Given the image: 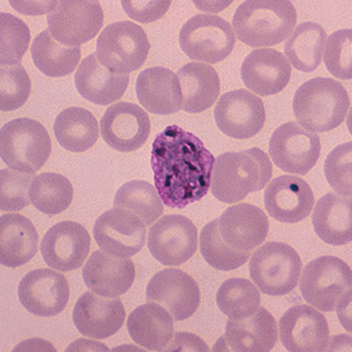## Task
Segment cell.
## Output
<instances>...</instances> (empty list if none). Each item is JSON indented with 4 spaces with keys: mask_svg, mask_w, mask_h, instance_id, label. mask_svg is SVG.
Instances as JSON below:
<instances>
[{
    "mask_svg": "<svg viewBox=\"0 0 352 352\" xmlns=\"http://www.w3.org/2000/svg\"><path fill=\"white\" fill-rule=\"evenodd\" d=\"M302 261L289 244L269 242L261 245L249 261L252 282L269 296H283L298 285Z\"/></svg>",
    "mask_w": 352,
    "mask_h": 352,
    "instance_id": "obj_6",
    "label": "cell"
},
{
    "mask_svg": "<svg viewBox=\"0 0 352 352\" xmlns=\"http://www.w3.org/2000/svg\"><path fill=\"white\" fill-rule=\"evenodd\" d=\"M217 302L221 311L230 320H242L260 308V290L249 280L230 278L217 290Z\"/></svg>",
    "mask_w": 352,
    "mask_h": 352,
    "instance_id": "obj_37",
    "label": "cell"
},
{
    "mask_svg": "<svg viewBox=\"0 0 352 352\" xmlns=\"http://www.w3.org/2000/svg\"><path fill=\"white\" fill-rule=\"evenodd\" d=\"M82 278L96 295L116 298L132 288L135 265L129 257L113 256L104 250H96L85 264Z\"/></svg>",
    "mask_w": 352,
    "mask_h": 352,
    "instance_id": "obj_25",
    "label": "cell"
},
{
    "mask_svg": "<svg viewBox=\"0 0 352 352\" xmlns=\"http://www.w3.org/2000/svg\"><path fill=\"white\" fill-rule=\"evenodd\" d=\"M126 310L120 300L87 292L73 309V322L82 336L104 340L116 335L124 325Z\"/></svg>",
    "mask_w": 352,
    "mask_h": 352,
    "instance_id": "obj_22",
    "label": "cell"
},
{
    "mask_svg": "<svg viewBox=\"0 0 352 352\" xmlns=\"http://www.w3.org/2000/svg\"><path fill=\"white\" fill-rule=\"evenodd\" d=\"M104 142L119 152H134L148 140L151 120L146 111L131 102H118L104 112L100 122Z\"/></svg>",
    "mask_w": 352,
    "mask_h": 352,
    "instance_id": "obj_17",
    "label": "cell"
},
{
    "mask_svg": "<svg viewBox=\"0 0 352 352\" xmlns=\"http://www.w3.org/2000/svg\"><path fill=\"white\" fill-rule=\"evenodd\" d=\"M164 201L155 187L146 181H129L116 192L114 207L135 214L146 226H151L164 214Z\"/></svg>",
    "mask_w": 352,
    "mask_h": 352,
    "instance_id": "obj_35",
    "label": "cell"
},
{
    "mask_svg": "<svg viewBox=\"0 0 352 352\" xmlns=\"http://www.w3.org/2000/svg\"><path fill=\"white\" fill-rule=\"evenodd\" d=\"M31 54L36 67L45 76L59 78L73 73L81 58L80 46L69 47L56 41L50 30L39 33L33 41Z\"/></svg>",
    "mask_w": 352,
    "mask_h": 352,
    "instance_id": "obj_34",
    "label": "cell"
},
{
    "mask_svg": "<svg viewBox=\"0 0 352 352\" xmlns=\"http://www.w3.org/2000/svg\"><path fill=\"white\" fill-rule=\"evenodd\" d=\"M314 229L320 240L331 245H345L352 240L351 197L329 192L312 212Z\"/></svg>",
    "mask_w": 352,
    "mask_h": 352,
    "instance_id": "obj_30",
    "label": "cell"
},
{
    "mask_svg": "<svg viewBox=\"0 0 352 352\" xmlns=\"http://www.w3.org/2000/svg\"><path fill=\"white\" fill-rule=\"evenodd\" d=\"M219 232L230 248L250 252L268 236V217L252 204H234L219 217Z\"/></svg>",
    "mask_w": 352,
    "mask_h": 352,
    "instance_id": "obj_24",
    "label": "cell"
},
{
    "mask_svg": "<svg viewBox=\"0 0 352 352\" xmlns=\"http://www.w3.org/2000/svg\"><path fill=\"white\" fill-rule=\"evenodd\" d=\"M54 134L61 147L69 152L82 153L96 144L100 129L96 116L89 111L69 107L56 116Z\"/></svg>",
    "mask_w": 352,
    "mask_h": 352,
    "instance_id": "obj_32",
    "label": "cell"
},
{
    "mask_svg": "<svg viewBox=\"0 0 352 352\" xmlns=\"http://www.w3.org/2000/svg\"><path fill=\"white\" fill-rule=\"evenodd\" d=\"M352 144H340L329 154L325 160L324 172L329 184L340 195L351 197Z\"/></svg>",
    "mask_w": 352,
    "mask_h": 352,
    "instance_id": "obj_43",
    "label": "cell"
},
{
    "mask_svg": "<svg viewBox=\"0 0 352 352\" xmlns=\"http://www.w3.org/2000/svg\"><path fill=\"white\" fill-rule=\"evenodd\" d=\"M269 152L274 164L283 172L305 175L320 159V138L296 122H288L272 133Z\"/></svg>",
    "mask_w": 352,
    "mask_h": 352,
    "instance_id": "obj_11",
    "label": "cell"
},
{
    "mask_svg": "<svg viewBox=\"0 0 352 352\" xmlns=\"http://www.w3.org/2000/svg\"><path fill=\"white\" fill-rule=\"evenodd\" d=\"M197 229L182 215H164L148 232L153 257L167 267H179L190 260L197 249Z\"/></svg>",
    "mask_w": 352,
    "mask_h": 352,
    "instance_id": "obj_12",
    "label": "cell"
},
{
    "mask_svg": "<svg viewBox=\"0 0 352 352\" xmlns=\"http://www.w3.org/2000/svg\"><path fill=\"white\" fill-rule=\"evenodd\" d=\"M39 236L32 222L19 214H4L0 219V262L18 268L36 256Z\"/></svg>",
    "mask_w": 352,
    "mask_h": 352,
    "instance_id": "obj_28",
    "label": "cell"
},
{
    "mask_svg": "<svg viewBox=\"0 0 352 352\" xmlns=\"http://www.w3.org/2000/svg\"><path fill=\"white\" fill-rule=\"evenodd\" d=\"M242 81L257 96H274L283 91L292 78V65L285 54L274 48H258L244 59Z\"/></svg>",
    "mask_w": 352,
    "mask_h": 352,
    "instance_id": "obj_23",
    "label": "cell"
},
{
    "mask_svg": "<svg viewBox=\"0 0 352 352\" xmlns=\"http://www.w3.org/2000/svg\"><path fill=\"white\" fill-rule=\"evenodd\" d=\"M215 121L221 132L232 139H249L263 129L265 109L261 98L247 89L226 93L217 101Z\"/></svg>",
    "mask_w": 352,
    "mask_h": 352,
    "instance_id": "obj_14",
    "label": "cell"
},
{
    "mask_svg": "<svg viewBox=\"0 0 352 352\" xmlns=\"http://www.w3.org/2000/svg\"><path fill=\"white\" fill-rule=\"evenodd\" d=\"M292 109L298 124L309 132H329L345 120L350 98L340 82L320 76L297 89Z\"/></svg>",
    "mask_w": 352,
    "mask_h": 352,
    "instance_id": "obj_4",
    "label": "cell"
},
{
    "mask_svg": "<svg viewBox=\"0 0 352 352\" xmlns=\"http://www.w3.org/2000/svg\"><path fill=\"white\" fill-rule=\"evenodd\" d=\"M327 43V32L317 23L300 24L285 45V58L300 72H312L320 66Z\"/></svg>",
    "mask_w": 352,
    "mask_h": 352,
    "instance_id": "obj_33",
    "label": "cell"
},
{
    "mask_svg": "<svg viewBox=\"0 0 352 352\" xmlns=\"http://www.w3.org/2000/svg\"><path fill=\"white\" fill-rule=\"evenodd\" d=\"M31 94V80L21 65L1 67L0 71V109L11 112L21 107Z\"/></svg>",
    "mask_w": 352,
    "mask_h": 352,
    "instance_id": "obj_41",
    "label": "cell"
},
{
    "mask_svg": "<svg viewBox=\"0 0 352 352\" xmlns=\"http://www.w3.org/2000/svg\"><path fill=\"white\" fill-rule=\"evenodd\" d=\"M280 340L288 351H325L330 342L328 320L310 305H294L280 320Z\"/></svg>",
    "mask_w": 352,
    "mask_h": 352,
    "instance_id": "obj_16",
    "label": "cell"
},
{
    "mask_svg": "<svg viewBox=\"0 0 352 352\" xmlns=\"http://www.w3.org/2000/svg\"><path fill=\"white\" fill-rule=\"evenodd\" d=\"M351 268L335 256H320L305 267L300 282V292L308 305L331 312L351 294Z\"/></svg>",
    "mask_w": 352,
    "mask_h": 352,
    "instance_id": "obj_7",
    "label": "cell"
},
{
    "mask_svg": "<svg viewBox=\"0 0 352 352\" xmlns=\"http://www.w3.org/2000/svg\"><path fill=\"white\" fill-rule=\"evenodd\" d=\"M18 296L24 308L33 315L53 317L67 307L69 287L60 272L36 269L21 280Z\"/></svg>",
    "mask_w": 352,
    "mask_h": 352,
    "instance_id": "obj_19",
    "label": "cell"
},
{
    "mask_svg": "<svg viewBox=\"0 0 352 352\" xmlns=\"http://www.w3.org/2000/svg\"><path fill=\"white\" fill-rule=\"evenodd\" d=\"M215 157L204 142L176 124L153 142L151 164L154 184L169 208L184 209L202 200L210 188Z\"/></svg>",
    "mask_w": 352,
    "mask_h": 352,
    "instance_id": "obj_1",
    "label": "cell"
},
{
    "mask_svg": "<svg viewBox=\"0 0 352 352\" xmlns=\"http://www.w3.org/2000/svg\"><path fill=\"white\" fill-rule=\"evenodd\" d=\"M278 340V327L272 314L264 308L242 320L229 318L224 336L215 351L268 352Z\"/></svg>",
    "mask_w": 352,
    "mask_h": 352,
    "instance_id": "obj_20",
    "label": "cell"
},
{
    "mask_svg": "<svg viewBox=\"0 0 352 352\" xmlns=\"http://www.w3.org/2000/svg\"><path fill=\"white\" fill-rule=\"evenodd\" d=\"M122 6L126 13L139 23H152L159 21L168 11L170 1H142V0H124Z\"/></svg>",
    "mask_w": 352,
    "mask_h": 352,
    "instance_id": "obj_44",
    "label": "cell"
},
{
    "mask_svg": "<svg viewBox=\"0 0 352 352\" xmlns=\"http://www.w3.org/2000/svg\"><path fill=\"white\" fill-rule=\"evenodd\" d=\"M236 36L221 16L197 14L181 28L180 46L189 59L217 64L232 52Z\"/></svg>",
    "mask_w": 352,
    "mask_h": 352,
    "instance_id": "obj_9",
    "label": "cell"
},
{
    "mask_svg": "<svg viewBox=\"0 0 352 352\" xmlns=\"http://www.w3.org/2000/svg\"><path fill=\"white\" fill-rule=\"evenodd\" d=\"M272 164L260 148L221 154L214 164L210 180L212 195L223 204H237L250 192L270 182Z\"/></svg>",
    "mask_w": 352,
    "mask_h": 352,
    "instance_id": "obj_2",
    "label": "cell"
},
{
    "mask_svg": "<svg viewBox=\"0 0 352 352\" xmlns=\"http://www.w3.org/2000/svg\"><path fill=\"white\" fill-rule=\"evenodd\" d=\"M147 300L164 307L175 320H188L200 305L199 285L187 272L179 269H164L149 280Z\"/></svg>",
    "mask_w": 352,
    "mask_h": 352,
    "instance_id": "obj_15",
    "label": "cell"
},
{
    "mask_svg": "<svg viewBox=\"0 0 352 352\" xmlns=\"http://www.w3.org/2000/svg\"><path fill=\"white\" fill-rule=\"evenodd\" d=\"M0 38L1 67L21 64L25 53L28 52L31 39V33L28 25L10 13H1Z\"/></svg>",
    "mask_w": 352,
    "mask_h": 352,
    "instance_id": "obj_39",
    "label": "cell"
},
{
    "mask_svg": "<svg viewBox=\"0 0 352 352\" xmlns=\"http://www.w3.org/2000/svg\"><path fill=\"white\" fill-rule=\"evenodd\" d=\"M151 44L144 28L132 21L104 28L96 41V58L104 67L119 74L136 71L147 60Z\"/></svg>",
    "mask_w": 352,
    "mask_h": 352,
    "instance_id": "obj_8",
    "label": "cell"
},
{
    "mask_svg": "<svg viewBox=\"0 0 352 352\" xmlns=\"http://www.w3.org/2000/svg\"><path fill=\"white\" fill-rule=\"evenodd\" d=\"M73 186L67 177L56 173L36 176L30 189L33 206L50 217L65 212L73 201Z\"/></svg>",
    "mask_w": 352,
    "mask_h": 352,
    "instance_id": "obj_36",
    "label": "cell"
},
{
    "mask_svg": "<svg viewBox=\"0 0 352 352\" xmlns=\"http://www.w3.org/2000/svg\"><path fill=\"white\" fill-rule=\"evenodd\" d=\"M199 242L204 261L217 270L232 272L240 268L252 255L248 252H237L224 242L219 232V219L204 226Z\"/></svg>",
    "mask_w": 352,
    "mask_h": 352,
    "instance_id": "obj_38",
    "label": "cell"
},
{
    "mask_svg": "<svg viewBox=\"0 0 352 352\" xmlns=\"http://www.w3.org/2000/svg\"><path fill=\"white\" fill-rule=\"evenodd\" d=\"M32 173H21L12 168L0 173V207L3 212H19L31 202L30 189L34 180Z\"/></svg>",
    "mask_w": 352,
    "mask_h": 352,
    "instance_id": "obj_40",
    "label": "cell"
},
{
    "mask_svg": "<svg viewBox=\"0 0 352 352\" xmlns=\"http://www.w3.org/2000/svg\"><path fill=\"white\" fill-rule=\"evenodd\" d=\"M91 249V236L80 223L64 221L48 229L41 252L48 267L60 272L80 268Z\"/></svg>",
    "mask_w": 352,
    "mask_h": 352,
    "instance_id": "obj_18",
    "label": "cell"
},
{
    "mask_svg": "<svg viewBox=\"0 0 352 352\" xmlns=\"http://www.w3.org/2000/svg\"><path fill=\"white\" fill-rule=\"evenodd\" d=\"M129 84V74L109 71L101 64L96 54L86 56L76 69V89L93 104L107 106L120 100Z\"/></svg>",
    "mask_w": 352,
    "mask_h": 352,
    "instance_id": "obj_27",
    "label": "cell"
},
{
    "mask_svg": "<svg viewBox=\"0 0 352 352\" xmlns=\"http://www.w3.org/2000/svg\"><path fill=\"white\" fill-rule=\"evenodd\" d=\"M127 329L136 344L149 351H164L174 337V318L164 307L149 302L129 315Z\"/></svg>",
    "mask_w": 352,
    "mask_h": 352,
    "instance_id": "obj_29",
    "label": "cell"
},
{
    "mask_svg": "<svg viewBox=\"0 0 352 352\" xmlns=\"http://www.w3.org/2000/svg\"><path fill=\"white\" fill-rule=\"evenodd\" d=\"M48 30L60 44L78 47L92 41L104 24L99 1H59L47 16Z\"/></svg>",
    "mask_w": 352,
    "mask_h": 352,
    "instance_id": "obj_10",
    "label": "cell"
},
{
    "mask_svg": "<svg viewBox=\"0 0 352 352\" xmlns=\"http://www.w3.org/2000/svg\"><path fill=\"white\" fill-rule=\"evenodd\" d=\"M51 152V138L41 122L21 118L1 127L0 155L10 168L34 174L43 168Z\"/></svg>",
    "mask_w": 352,
    "mask_h": 352,
    "instance_id": "obj_5",
    "label": "cell"
},
{
    "mask_svg": "<svg viewBox=\"0 0 352 352\" xmlns=\"http://www.w3.org/2000/svg\"><path fill=\"white\" fill-rule=\"evenodd\" d=\"M204 340L188 332H177L164 351H208Z\"/></svg>",
    "mask_w": 352,
    "mask_h": 352,
    "instance_id": "obj_45",
    "label": "cell"
},
{
    "mask_svg": "<svg viewBox=\"0 0 352 352\" xmlns=\"http://www.w3.org/2000/svg\"><path fill=\"white\" fill-rule=\"evenodd\" d=\"M182 91V109L202 113L210 109L220 96V78L212 66L204 63L184 65L177 72Z\"/></svg>",
    "mask_w": 352,
    "mask_h": 352,
    "instance_id": "obj_31",
    "label": "cell"
},
{
    "mask_svg": "<svg viewBox=\"0 0 352 352\" xmlns=\"http://www.w3.org/2000/svg\"><path fill=\"white\" fill-rule=\"evenodd\" d=\"M264 206L269 215L282 223H298L311 214L315 197L300 176L282 175L267 184Z\"/></svg>",
    "mask_w": 352,
    "mask_h": 352,
    "instance_id": "obj_21",
    "label": "cell"
},
{
    "mask_svg": "<svg viewBox=\"0 0 352 352\" xmlns=\"http://www.w3.org/2000/svg\"><path fill=\"white\" fill-rule=\"evenodd\" d=\"M93 235L99 248L116 257H132L144 248L146 224L122 208L109 209L96 220Z\"/></svg>",
    "mask_w": 352,
    "mask_h": 352,
    "instance_id": "obj_13",
    "label": "cell"
},
{
    "mask_svg": "<svg viewBox=\"0 0 352 352\" xmlns=\"http://www.w3.org/2000/svg\"><path fill=\"white\" fill-rule=\"evenodd\" d=\"M296 23V8L292 1L248 0L237 8L232 28L243 44L268 47L288 39Z\"/></svg>",
    "mask_w": 352,
    "mask_h": 352,
    "instance_id": "obj_3",
    "label": "cell"
},
{
    "mask_svg": "<svg viewBox=\"0 0 352 352\" xmlns=\"http://www.w3.org/2000/svg\"><path fill=\"white\" fill-rule=\"evenodd\" d=\"M136 96L144 109L168 116L182 109V91L175 73L164 67L144 69L136 80Z\"/></svg>",
    "mask_w": 352,
    "mask_h": 352,
    "instance_id": "obj_26",
    "label": "cell"
},
{
    "mask_svg": "<svg viewBox=\"0 0 352 352\" xmlns=\"http://www.w3.org/2000/svg\"><path fill=\"white\" fill-rule=\"evenodd\" d=\"M324 63L329 72L337 79L352 78V31L350 28L332 33L325 43Z\"/></svg>",
    "mask_w": 352,
    "mask_h": 352,
    "instance_id": "obj_42",
    "label": "cell"
}]
</instances>
